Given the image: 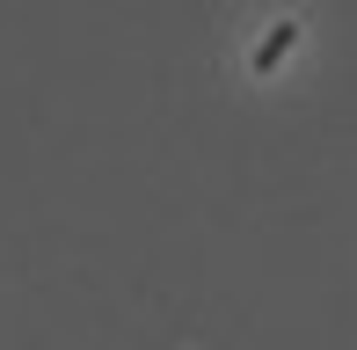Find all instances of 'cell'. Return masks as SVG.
<instances>
[{"label": "cell", "instance_id": "obj_1", "mask_svg": "<svg viewBox=\"0 0 357 350\" xmlns=\"http://www.w3.org/2000/svg\"><path fill=\"white\" fill-rule=\"evenodd\" d=\"M291 44H299V22H291V15H284V22H278V29H270V37H263V44H255V73H270V66H278V59L291 52Z\"/></svg>", "mask_w": 357, "mask_h": 350}]
</instances>
